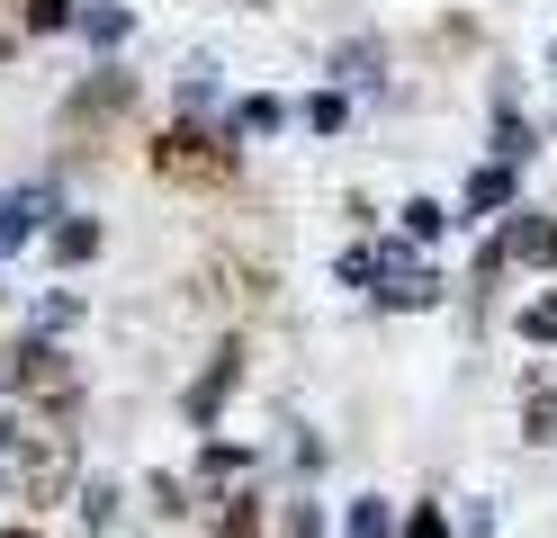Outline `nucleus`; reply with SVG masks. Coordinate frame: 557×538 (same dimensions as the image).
<instances>
[{
	"label": "nucleus",
	"instance_id": "f257e3e1",
	"mask_svg": "<svg viewBox=\"0 0 557 538\" xmlns=\"http://www.w3.org/2000/svg\"><path fill=\"white\" fill-rule=\"evenodd\" d=\"M0 485H10V502H27V512L73 502L82 493V430H73V413L18 404L10 422H0Z\"/></svg>",
	"mask_w": 557,
	"mask_h": 538
},
{
	"label": "nucleus",
	"instance_id": "f03ea898",
	"mask_svg": "<svg viewBox=\"0 0 557 538\" xmlns=\"http://www.w3.org/2000/svg\"><path fill=\"white\" fill-rule=\"evenodd\" d=\"M0 386L18 395V404H37V413H73L82 404V377H73V359H63L46 333H27L0 350Z\"/></svg>",
	"mask_w": 557,
	"mask_h": 538
},
{
	"label": "nucleus",
	"instance_id": "7ed1b4c3",
	"mask_svg": "<svg viewBox=\"0 0 557 538\" xmlns=\"http://www.w3.org/2000/svg\"><path fill=\"white\" fill-rule=\"evenodd\" d=\"M153 171L171 179V189H234V143L181 117V126H171V135L153 143Z\"/></svg>",
	"mask_w": 557,
	"mask_h": 538
},
{
	"label": "nucleus",
	"instance_id": "20e7f679",
	"mask_svg": "<svg viewBox=\"0 0 557 538\" xmlns=\"http://www.w3.org/2000/svg\"><path fill=\"white\" fill-rule=\"evenodd\" d=\"M234 386H243V341H216V359L189 377V395H181V413H189V430H216L225 422V404H234Z\"/></svg>",
	"mask_w": 557,
	"mask_h": 538
},
{
	"label": "nucleus",
	"instance_id": "39448f33",
	"mask_svg": "<svg viewBox=\"0 0 557 538\" xmlns=\"http://www.w3.org/2000/svg\"><path fill=\"white\" fill-rule=\"evenodd\" d=\"M126 108H135V82H126L117 63H99L90 82H82L73 99H63V135H90V126H117Z\"/></svg>",
	"mask_w": 557,
	"mask_h": 538
},
{
	"label": "nucleus",
	"instance_id": "423d86ee",
	"mask_svg": "<svg viewBox=\"0 0 557 538\" xmlns=\"http://www.w3.org/2000/svg\"><path fill=\"white\" fill-rule=\"evenodd\" d=\"M46 225H54V189H46V179H37V189H10V198H0V261H10L27 234H46Z\"/></svg>",
	"mask_w": 557,
	"mask_h": 538
},
{
	"label": "nucleus",
	"instance_id": "0eeeda50",
	"mask_svg": "<svg viewBox=\"0 0 557 538\" xmlns=\"http://www.w3.org/2000/svg\"><path fill=\"white\" fill-rule=\"evenodd\" d=\"M377 305H405V314H423V305H441V278L423 270V261H405V251H387V278L369 287Z\"/></svg>",
	"mask_w": 557,
	"mask_h": 538
},
{
	"label": "nucleus",
	"instance_id": "6e6552de",
	"mask_svg": "<svg viewBox=\"0 0 557 538\" xmlns=\"http://www.w3.org/2000/svg\"><path fill=\"white\" fill-rule=\"evenodd\" d=\"M512 198H521L512 162H485V171H468V198H459V215H468V225H485V215H504Z\"/></svg>",
	"mask_w": 557,
	"mask_h": 538
},
{
	"label": "nucleus",
	"instance_id": "1a4fd4ad",
	"mask_svg": "<svg viewBox=\"0 0 557 538\" xmlns=\"http://www.w3.org/2000/svg\"><path fill=\"white\" fill-rule=\"evenodd\" d=\"M521 440H540V449L557 440V377H540V368L521 377Z\"/></svg>",
	"mask_w": 557,
	"mask_h": 538
},
{
	"label": "nucleus",
	"instance_id": "9d476101",
	"mask_svg": "<svg viewBox=\"0 0 557 538\" xmlns=\"http://www.w3.org/2000/svg\"><path fill=\"white\" fill-rule=\"evenodd\" d=\"M82 529L90 538H126V493L117 485H82Z\"/></svg>",
	"mask_w": 557,
	"mask_h": 538
},
{
	"label": "nucleus",
	"instance_id": "9b49d317",
	"mask_svg": "<svg viewBox=\"0 0 557 538\" xmlns=\"http://www.w3.org/2000/svg\"><path fill=\"white\" fill-rule=\"evenodd\" d=\"M278 126H288V108H278V99H234V117H225V135H234V143L278 135Z\"/></svg>",
	"mask_w": 557,
	"mask_h": 538
},
{
	"label": "nucleus",
	"instance_id": "f8f14e48",
	"mask_svg": "<svg viewBox=\"0 0 557 538\" xmlns=\"http://www.w3.org/2000/svg\"><path fill=\"white\" fill-rule=\"evenodd\" d=\"M46 251H54V261H63V270H82V261H90V251H99V225H90V215H63V225L46 234Z\"/></svg>",
	"mask_w": 557,
	"mask_h": 538
},
{
	"label": "nucleus",
	"instance_id": "ddd939ff",
	"mask_svg": "<svg viewBox=\"0 0 557 538\" xmlns=\"http://www.w3.org/2000/svg\"><path fill=\"white\" fill-rule=\"evenodd\" d=\"M342 538H396V512H387V493H360L351 512H342Z\"/></svg>",
	"mask_w": 557,
	"mask_h": 538
},
{
	"label": "nucleus",
	"instance_id": "4468645a",
	"mask_svg": "<svg viewBox=\"0 0 557 538\" xmlns=\"http://www.w3.org/2000/svg\"><path fill=\"white\" fill-rule=\"evenodd\" d=\"M207 538H261V493L243 485V493H225V512H216V529Z\"/></svg>",
	"mask_w": 557,
	"mask_h": 538
},
{
	"label": "nucleus",
	"instance_id": "2eb2a0df",
	"mask_svg": "<svg viewBox=\"0 0 557 538\" xmlns=\"http://www.w3.org/2000/svg\"><path fill=\"white\" fill-rule=\"evenodd\" d=\"M342 287H377V278H387V251H377V242H360V251H342V270H333Z\"/></svg>",
	"mask_w": 557,
	"mask_h": 538
},
{
	"label": "nucleus",
	"instance_id": "dca6fc26",
	"mask_svg": "<svg viewBox=\"0 0 557 538\" xmlns=\"http://www.w3.org/2000/svg\"><path fill=\"white\" fill-rule=\"evenodd\" d=\"M73 27L90 36V46H99V54H109V46H126V27H135V18H126V10H82Z\"/></svg>",
	"mask_w": 557,
	"mask_h": 538
},
{
	"label": "nucleus",
	"instance_id": "f3484780",
	"mask_svg": "<svg viewBox=\"0 0 557 538\" xmlns=\"http://www.w3.org/2000/svg\"><path fill=\"white\" fill-rule=\"evenodd\" d=\"M531 153V126H521V108L504 99V117H495V162H521Z\"/></svg>",
	"mask_w": 557,
	"mask_h": 538
},
{
	"label": "nucleus",
	"instance_id": "a211bd4d",
	"mask_svg": "<svg viewBox=\"0 0 557 538\" xmlns=\"http://www.w3.org/2000/svg\"><path fill=\"white\" fill-rule=\"evenodd\" d=\"M396 538H459V529H449V512H441V502H413V512L396 521Z\"/></svg>",
	"mask_w": 557,
	"mask_h": 538
},
{
	"label": "nucleus",
	"instance_id": "6ab92c4d",
	"mask_svg": "<svg viewBox=\"0 0 557 538\" xmlns=\"http://www.w3.org/2000/svg\"><path fill=\"white\" fill-rule=\"evenodd\" d=\"M18 10H27V27H37V36H54V27L82 18V0H18Z\"/></svg>",
	"mask_w": 557,
	"mask_h": 538
},
{
	"label": "nucleus",
	"instance_id": "aec40b11",
	"mask_svg": "<svg viewBox=\"0 0 557 538\" xmlns=\"http://www.w3.org/2000/svg\"><path fill=\"white\" fill-rule=\"evenodd\" d=\"M441 225H449V207H432V198H413V207H405V242H432Z\"/></svg>",
	"mask_w": 557,
	"mask_h": 538
},
{
	"label": "nucleus",
	"instance_id": "412c9836",
	"mask_svg": "<svg viewBox=\"0 0 557 538\" xmlns=\"http://www.w3.org/2000/svg\"><path fill=\"white\" fill-rule=\"evenodd\" d=\"M333 72H342V82H369V72H377V46H369V36H360V46H342Z\"/></svg>",
	"mask_w": 557,
	"mask_h": 538
},
{
	"label": "nucleus",
	"instance_id": "4be33fe9",
	"mask_svg": "<svg viewBox=\"0 0 557 538\" xmlns=\"http://www.w3.org/2000/svg\"><path fill=\"white\" fill-rule=\"evenodd\" d=\"M207 99H216V63H189L181 72V108H207Z\"/></svg>",
	"mask_w": 557,
	"mask_h": 538
},
{
	"label": "nucleus",
	"instance_id": "5701e85b",
	"mask_svg": "<svg viewBox=\"0 0 557 538\" xmlns=\"http://www.w3.org/2000/svg\"><path fill=\"white\" fill-rule=\"evenodd\" d=\"M521 333H531V341H557V297H531V305H521Z\"/></svg>",
	"mask_w": 557,
	"mask_h": 538
},
{
	"label": "nucleus",
	"instance_id": "b1692460",
	"mask_svg": "<svg viewBox=\"0 0 557 538\" xmlns=\"http://www.w3.org/2000/svg\"><path fill=\"white\" fill-rule=\"evenodd\" d=\"M306 126L333 135V126H342V90H315V99H306Z\"/></svg>",
	"mask_w": 557,
	"mask_h": 538
},
{
	"label": "nucleus",
	"instance_id": "393cba45",
	"mask_svg": "<svg viewBox=\"0 0 557 538\" xmlns=\"http://www.w3.org/2000/svg\"><path fill=\"white\" fill-rule=\"evenodd\" d=\"M288 538H324V512H315V502H297V512H288Z\"/></svg>",
	"mask_w": 557,
	"mask_h": 538
},
{
	"label": "nucleus",
	"instance_id": "a878e982",
	"mask_svg": "<svg viewBox=\"0 0 557 538\" xmlns=\"http://www.w3.org/2000/svg\"><path fill=\"white\" fill-rule=\"evenodd\" d=\"M0 538H46V529H37V521H10V529H0Z\"/></svg>",
	"mask_w": 557,
	"mask_h": 538
},
{
	"label": "nucleus",
	"instance_id": "bb28decb",
	"mask_svg": "<svg viewBox=\"0 0 557 538\" xmlns=\"http://www.w3.org/2000/svg\"><path fill=\"white\" fill-rule=\"evenodd\" d=\"M540 270H557V225H548V251H540Z\"/></svg>",
	"mask_w": 557,
	"mask_h": 538
},
{
	"label": "nucleus",
	"instance_id": "cd10ccee",
	"mask_svg": "<svg viewBox=\"0 0 557 538\" xmlns=\"http://www.w3.org/2000/svg\"><path fill=\"white\" fill-rule=\"evenodd\" d=\"M548 72H557V46H548Z\"/></svg>",
	"mask_w": 557,
	"mask_h": 538
},
{
	"label": "nucleus",
	"instance_id": "c85d7f7f",
	"mask_svg": "<svg viewBox=\"0 0 557 538\" xmlns=\"http://www.w3.org/2000/svg\"><path fill=\"white\" fill-rule=\"evenodd\" d=\"M252 10H261V0H252Z\"/></svg>",
	"mask_w": 557,
	"mask_h": 538
}]
</instances>
